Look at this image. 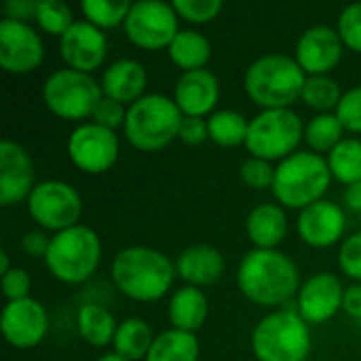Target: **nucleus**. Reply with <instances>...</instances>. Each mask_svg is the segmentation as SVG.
<instances>
[{
	"instance_id": "f257e3e1",
	"label": "nucleus",
	"mask_w": 361,
	"mask_h": 361,
	"mask_svg": "<svg viewBox=\"0 0 361 361\" xmlns=\"http://www.w3.org/2000/svg\"><path fill=\"white\" fill-rule=\"evenodd\" d=\"M241 294L267 309H281L300 290V273L296 262L279 250H252L243 256L237 271Z\"/></svg>"
},
{
	"instance_id": "f03ea898",
	"label": "nucleus",
	"mask_w": 361,
	"mask_h": 361,
	"mask_svg": "<svg viewBox=\"0 0 361 361\" xmlns=\"http://www.w3.org/2000/svg\"><path fill=\"white\" fill-rule=\"evenodd\" d=\"M110 277L123 296L135 302H157L169 292L178 273L176 262L161 250L129 245L112 258Z\"/></svg>"
},
{
	"instance_id": "7ed1b4c3",
	"label": "nucleus",
	"mask_w": 361,
	"mask_h": 361,
	"mask_svg": "<svg viewBox=\"0 0 361 361\" xmlns=\"http://www.w3.org/2000/svg\"><path fill=\"white\" fill-rule=\"evenodd\" d=\"M307 74L298 61L283 53L262 55L243 74V89L250 102L262 110L290 108L300 99Z\"/></svg>"
},
{
	"instance_id": "20e7f679",
	"label": "nucleus",
	"mask_w": 361,
	"mask_h": 361,
	"mask_svg": "<svg viewBox=\"0 0 361 361\" xmlns=\"http://www.w3.org/2000/svg\"><path fill=\"white\" fill-rule=\"evenodd\" d=\"M332 180L328 161L322 154L298 150L277 165L275 184L271 190L281 207L302 212L324 199Z\"/></svg>"
},
{
	"instance_id": "39448f33",
	"label": "nucleus",
	"mask_w": 361,
	"mask_h": 361,
	"mask_svg": "<svg viewBox=\"0 0 361 361\" xmlns=\"http://www.w3.org/2000/svg\"><path fill=\"white\" fill-rule=\"evenodd\" d=\"M184 114L173 97L163 93H146L127 108L123 133L140 152H157L178 140Z\"/></svg>"
},
{
	"instance_id": "423d86ee",
	"label": "nucleus",
	"mask_w": 361,
	"mask_h": 361,
	"mask_svg": "<svg viewBox=\"0 0 361 361\" xmlns=\"http://www.w3.org/2000/svg\"><path fill=\"white\" fill-rule=\"evenodd\" d=\"M102 254L104 247L99 235L85 224H76L68 231L51 235L44 264L57 281L80 286L95 275Z\"/></svg>"
},
{
	"instance_id": "0eeeda50",
	"label": "nucleus",
	"mask_w": 361,
	"mask_h": 361,
	"mask_svg": "<svg viewBox=\"0 0 361 361\" xmlns=\"http://www.w3.org/2000/svg\"><path fill=\"white\" fill-rule=\"evenodd\" d=\"M311 345V326L296 309L271 311L252 332V351L258 361H307Z\"/></svg>"
},
{
	"instance_id": "6e6552de",
	"label": "nucleus",
	"mask_w": 361,
	"mask_h": 361,
	"mask_svg": "<svg viewBox=\"0 0 361 361\" xmlns=\"http://www.w3.org/2000/svg\"><path fill=\"white\" fill-rule=\"evenodd\" d=\"M102 97V85L91 74L72 68L51 72L42 85V102L47 110L61 121H72L78 125L91 118Z\"/></svg>"
},
{
	"instance_id": "1a4fd4ad",
	"label": "nucleus",
	"mask_w": 361,
	"mask_h": 361,
	"mask_svg": "<svg viewBox=\"0 0 361 361\" xmlns=\"http://www.w3.org/2000/svg\"><path fill=\"white\" fill-rule=\"evenodd\" d=\"M305 140V123L292 108L281 110H260L250 121V131L245 148L250 157L264 161H283L298 152Z\"/></svg>"
},
{
	"instance_id": "9d476101",
	"label": "nucleus",
	"mask_w": 361,
	"mask_h": 361,
	"mask_svg": "<svg viewBox=\"0 0 361 361\" xmlns=\"http://www.w3.org/2000/svg\"><path fill=\"white\" fill-rule=\"evenodd\" d=\"M25 207L30 218L53 235L80 224L82 218V199L78 190L63 180L38 182L27 197Z\"/></svg>"
},
{
	"instance_id": "9b49d317",
	"label": "nucleus",
	"mask_w": 361,
	"mask_h": 361,
	"mask_svg": "<svg viewBox=\"0 0 361 361\" xmlns=\"http://www.w3.org/2000/svg\"><path fill=\"white\" fill-rule=\"evenodd\" d=\"M178 13L171 4L161 0H140L131 4L125 19V36L131 44L144 51L169 49L173 38L180 34Z\"/></svg>"
},
{
	"instance_id": "f8f14e48",
	"label": "nucleus",
	"mask_w": 361,
	"mask_h": 361,
	"mask_svg": "<svg viewBox=\"0 0 361 361\" xmlns=\"http://www.w3.org/2000/svg\"><path fill=\"white\" fill-rule=\"evenodd\" d=\"M118 152L121 146L116 131L91 121L74 127L68 137V157L72 165L87 176H99L112 169V165L118 161Z\"/></svg>"
},
{
	"instance_id": "ddd939ff",
	"label": "nucleus",
	"mask_w": 361,
	"mask_h": 361,
	"mask_svg": "<svg viewBox=\"0 0 361 361\" xmlns=\"http://www.w3.org/2000/svg\"><path fill=\"white\" fill-rule=\"evenodd\" d=\"M44 59L40 34L30 25L13 19L0 21V68L8 74H30Z\"/></svg>"
},
{
	"instance_id": "4468645a",
	"label": "nucleus",
	"mask_w": 361,
	"mask_h": 361,
	"mask_svg": "<svg viewBox=\"0 0 361 361\" xmlns=\"http://www.w3.org/2000/svg\"><path fill=\"white\" fill-rule=\"evenodd\" d=\"M0 328L4 341L15 349L38 347L49 332V313L36 298H23L6 302L0 315Z\"/></svg>"
},
{
	"instance_id": "2eb2a0df",
	"label": "nucleus",
	"mask_w": 361,
	"mask_h": 361,
	"mask_svg": "<svg viewBox=\"0 0 361 361\" xmlns=\"http://www.w3.org/2000/svg\"><path fill=\"white\" fill-rule=\"evenodd\" d=\"M343 53L345 44L334 27L311 25L298 36L294 59L307 76H330L338 68Z\"/></svg>"
},
{
	"instance_id": "dca6fc26",
	"label": "nucleus",
	"mask_w": 361,
	"mask_h": 361,
	"mask_svg": "<svg viewBox=\"0 0 361 361\" xmlns=\"http://www.w3.org/2000/svg\"><path fill=\"white\" fill-rule=\"evenodd\" d=\"M59 55L66 68L93 74L99 70L108 57V38L106 34L89 21H76L59 38Z\"/></svg>"
},
{
	"instance_id": "f3484780",
	"label": "nucleus",
	"mask_w": 361,
	"mask_h": 361,
	"mask_svg": "<svg viewBox=\"0 0 361 361\" xmlns=\"http://www.w3.org/2000/svg\"><path fill=\"white\" fill-rule=\"evenodd\" d=\"M343 298L345 286L341 279L332 273H317L300 286L296 311L309 326H319L343 311Z\"/></svg>"
},
{
	"instance_id": "a211bd4d",
	"label": "nucleus",
	"mask_w": 361,
	"mask_h": 361,
	"mask_svg": "<svg viewBox=\"0 0 361 361\" xmlns=\"http://www.w3.org/2000/svg\"><path fill=\"white\" fill-rule=\"evenodd\" d=\"M36 186V171L30 152L13 140L0 142V205L11 207L27 201Z\"/></svg>"
},
{
	"instance_id": "6ab92c4d",
	"label": "nucleus",
	"mask_w": 361,
	"mask_h": 361,
	"mask_svg": "<svg viewBox=\"0 0 361 361\" xmlns=\"http://www.w3.org/2000/svg\"><path fill=\"white\" fill-rule=\"evenodd\" d=\"M296 231L302 243L315 250L336 245L347 231V216L334 201L322 199L298 214Z\"/></svg>"
},
{
	"instance_id": "aec40b11",
	"label": "nucleus",
	"mask_w": 361,
	"mask_h": 361,
	"mask_svg": "<svg viewBox=\"0 0 361 361\" xmlns=\"http://www.w3.org/2000/svg\"><path fill=\"white\" fill-rule=\"evenodd\" d=\"M220 99V80L207 68L182 72L173 87V102L184 116H212Z\"/></svg>"
},
{
	"instance_id": "412c9836",
	"label": "nucleus",
	"mask_w": 361,
	"mask_h": 361,
	"mask_svg": "<svg viewBox=\"0 0 361 361\" xmlns=\"http://www.w3.org/2000/svg\"><path fill=\"white\" fill-rule=\"evenodd\" d=\"M102 91L106 97L121 102L123 106H131L137 99H142L146 93V85H148V74L146 68L129 57L116 59L112 61L104 74H102Z\"/></svg>"
},
{
	"instance_id": "4be33fe9",
	"label": "nucleus",
	"mask_w": 361,
	"mask_h": 361,
	"mask_svg": "<svg viewBox=\"0 0 361 361\" xmlns=\"http://www.w3.org/2000/svg\"><path fill=\"white\" fill-rule=\"evenodd\" d=\"M178 277L192 288H205L216 283L224 275V256L220 250L197 243L180 252L176 260Z\"/></svg>"
},
{
	"instance_id": "5701e85b",
	"label": "nucleus",
	"mask_w": 361,
	"mask_h": 361,
	"mask_svg": "<svg viewBox=\"0 0 361 361\" xmlns=\"http://www.w3.org/2000/svg\"><path fill=\"white\" fill-rule=\"evenodd\" d=\"M245 233L254 250H277L288 235V214L279 203L256 205L245 218Z\"/></svg>"
},
{
	"instance_id": "b1692460",
	"label": "nucleus",
	"mask_w": 361,
	"mask_h": 361,
	"mask_svg": "<svg viewBox=\"0 0 361 361\" xmlns=\"http://www.w3.org/2000/svg\"><path fill=\"white\" fill-rule=\"evenodd\" d=\"M209 313L207 296L201 288L184 286L178 288L167 305V315L171 322V328L197 334V330L203 328L205 319Z\"/></svg>"
},
{
	"instance_id": "393cba45",
	"label": "nucleus",
	"mask_w": 361,
	"mask_h": 361,
	"mask_svg": "<svg viewBox=\"0 0 361 361\" xmlns=\"http://www.w3.org/2000/svg\"><path fill=\"white\" fill-rule=\"evenodd\" d=\"M76 330H78V336L87 345L104 349L112 345L118 324L114 315L110 313V309L97 302H87L76 313Z\"/></svg>"
},
{
	"instance_id": "a878e982",
	"label": "nucleus",
	"mask_w": 361,
	"mask_h": 361,
	"mask_svg": "<svg viewBox=\"0 0 361 361\" xmlns=\"http://www.w3.org/2000/svg\"><path fill=\"white\" fill-rule=\"evenodd\" d=\"M201 343L197 334L169 328L157 334L144 361H199Z\"/></svg>"
},
{
	"instance_id": "bb28decb",
	"label": "nucleus",
	"mask_w": 361,
	"mask_h": 361,
	"mask_svg": "<svg viewBox=\"0 0 361 361\" xmlns=\"http://www.w3.org/2000/svg\"><path fill=\"white\" fill-rule=\"evenodd\" d=\"M167 53L176 68H180L182 72H192L203 70L207 66L212 57V44L197 30H180V34L169 44Z\"/></svg>"
},
{
	"instance_id": "cd10ccee",
	"label": "nucleus",
	"mask_w": 361,
	"mask_h": 361,
	"mask_svg": "<svg viewBox=\"0 0 361 361\" xmlns=\"http://www.w3.org/2000/svg\"><path fill=\"white\" fill-rule=\"evenodd\" d=\"M154 338L157 336L152 334V328L148 326V322L140 317H127L118 324V330L112 341V349L116 355L125 360L142 361L146 360Z\"/></svg>"
},
{
	"instance_id": "c85d7f7f",
	"label": "nucleus",
	"mask_w": 361,
	"mask_h": 361,
	"mask_svg": "<svg viewBox=\"0 0 361 361\" xmlns=\"http://www.w3.org/2000/svg\"><path fill=\"white\" fill-rule=\"evenodd\" d=\"M345 133H347V129L343 127L336 112L315 114L305 125V142H307L309 150L315 154H322V152L330 154L345 140Z\"/></svg>"
},
{
	"instance_id": "c756f323",
	"label": "nucleus",
	"mask_w": 361,
	"mask_h": 361,
	"mask_svg": "<svg viewBox=\"0 0 361 361\" xmlns=\"http://www.w3.org/2000/svg\"><path fill=\"white\" fill-rule=\"evenodd\" d=\"M207 127H209V140L216 146L235 148L245 144L250 121L237 110H216L212 116H207Z\"/></svg>"
},
{
	"instance_id": "7c9ffc66",
	"label": "nucleus",
	"mask_w": 361,
	"mask_h": 361,
	"mask_svg": "<svg viewBox=\"0 0 361 361\" xmlns=\"http://www.w3.org/2000/svg\"><path fill=\"white\" fill-rule=\"evenodd\" d=\"M328 167L332 171V178L338 180L345 186L361 182V140L357 137H345L330 154H328Z\"/></svg>"
},
{
	"instance_id": "2f4dec72",
	"label": "nucleus",
	"mask_w": 361,
	"mask_h": 361,
	"mask_svg": "<svg viewBox=\"0 0 361 361\" xmlns=\"http://www.w3.org/2000/svg\"><path fill=\"white\" fill-rule=\"evenodd\" d=\"M345 91L332 76H307V82L302 87L300 99L311 108L317 110V114L336 112Z\"/></svg>"
},
{
	"instance_id": "473e14b6",
	"label": "nucleus",
	"mask_w": 361,
	"mask_h": 361,
	"mask_svg": "<svg viewBox=\"0 0 361 361\" xmlns=\"http://www.w3.org/2000/svg\"><path fill=\"white\" fill-rule=\"evenodd\" d=\"M80 11L85 15V21L93 23L95 27L114 30L118 25H125V19L131 11V2L125 0H82Z\"/></svg>"
},
{
	"instance_id": "72a5a7b5",
	"label": "nucleus",
	"mask_w": 361,
	"mask_h": 361,
	"mask_svg": "<svg viewBox=\"0 0 361 361\" xmlns=\"http://www.w3.org/2000/svg\"><path fill=\"white\" fill-rule=\"evenodd\" d=\"M74 23H76L74 13H72V8L66 2H59V0H38L36 25L44 34L61 38Z\"/></svg>"
},
{
	"instance_id": "f704fd0d",
	"label": "nucleus",
	"mask_w": 361,
	"mask_h": 361,
	"mask_svg": "<svg viewBox=\"0 0 361 361\" xmlns=\"http://www.w3.org/2000/svg\"><path fill=\"white\" fill-rule=\"evenodd\" d=\"M171 6L176 8L180 19L195 25H203L214 21L222 13L224 4L220 0H176L171 2Z\"/></svg>"
},
{
	"instance_id": "c9c22d12",
	"label": "nucleus",
	"mask_w": 361,
	"mask_h": 361,
	"mask_svg": "<svg viewBox=\"0 0 361 361\" xmlns=\"http://www.w3.org/2000/svg\"><path fill=\"white\" fill-rule=\"evenodd\" d=\"M275 171H277V165H273L271 161L250 157L243 161L239 173H241V180L245 186H250L254 190H269L275 184Z\"/></svg>"
},
{
	"instance_id": "e433bc0d",
	"label": "nucleus",
	"mask_w": 361,
	"mask_h": 361,
	"mask_svg": "<svg viewBox=\"0 0 361 361\" xmlns=\"http://www.w3.org/2000/svg\"><path fill=\"white\" fill-rule=\"evenodd\" d=\"M345 49L355 51L361 55V2L349 4L343 8L336 27Z\"/></svg>"
},
{
	"instance_id": "4c0bfd02",
	"label": "nucleus",
	"mask_w": 361,
	"mask_h": 361,
	"mask_svg": "<svg viewBox=\"0 0 361 361\" xmlns=\"http://www.w3.org/2000/svg\"><path fill=\"white\" fill-rule=\"evenodd\" d=\"M338 267L353 283H361V233L343 239L338 247Z\"/></svg>"
},
{
	"instance_id": "58836bf2",
	"label": "nucleus",
	"mask_w": 361,
	"mask_h": 361,
	"mask_svg": "<svg viewBox=\"0 0 361 361\" xmlns=\"http://www.w3.org/2000/svg\"><path fill=\"white\" fill-rule=\"evenodd\" d=\"M336 116L349 133H361V85L345 91L336 108Z\"/></svg>"
},
{
	"instance_id": "ea45409f",
	"label": "nucleus",
	"mask_w": 361,
	"mask_h": 361,
	"mask_svg": "<svg viewBox=\"0 0 361 361\" xmlns=\"http://www.w3.org/2000/svg\"><path fill=\"white\" fill-rule=\"evenodd\" d=\"M125 121H127V106H123L121 102L116 99H110V97H102L99 104L95 106L93 114H91V123L95 125H102L110 131H116L118 127H125Z\"/></svg>"
},
{
	"instance_id": "a19ab883",
	"label": "nucleus",
	"mask_w": 361,
	"mask_h": 361,
	"mask_svg": "<svg viewBox=\"0 0 361 361\" xmlns=\"http://www.w3.org/2000/svg\"><path fill=\"white\" fill-rule=\"evenodd\" d=\"M0 288H2V294L6 298V302L23 300V298H30L32 277H30L27 271L15 267V269H11L8 273H4L0 277Z\"/></svg>"
},
{
	"instance_id": "79ce46f5",
	"label": "nucleus",
	"mask_w": 361,
	"mask_h": 361,
	"mask_svg": "<svg viewBox=\"0 0 361 361\" xmlns=\"http://www.w3.org/2000/svg\"><path fill=\"white\" fill-rule=\"evenodd\" d=\"M178 140L188 144V146H199L205 140H209L207 118H203V116H184L182 125H180Z\"/></svg>"
},
{
	"instance_id": "37998d69",
	"label": "nucleus",
	"mask_w": 361,
	"mask_h": 361,
	"mask_svg": "<svg viewBox=\"0 0 361 361\" xmlns=\"http://www.w3.org/2000/svg\"><path fill=\"white\" fill-rule=\"evenodd\" d=\"M36 13H38V0H8L4 4V15L6 19L13 21H21V23L36 21Z\"/></svg>"
},
{
	"instance_id": "c03bdc74",
	"label": "nucleus",
	"mask_w": 361,
	"mask_h": 361,
	"mask_svg": "<svg viewBox=\"0 0 361 361\" xmlns=\"http://www.w3.org/2000/svg\"><path fill=\"white\" fill-rule=\"evenodd\" d=\"M51 245V237L47 235V231H27L21 237V247L30 258H42L47 256Z\"/></svg>"
},
{
	"instance_id": "a18cd8bd",
	"label": "nucleus",
	"mask_w": 361,
	"mask_h": 361,
	"mask_svg": "<svg viewBox=\"0 0 361 361\" xmlns=\"http://www.w3.org/2000/svg\"><path fill=\"white\" fill-rule=\"evenodd\" d=\"M343 311L351 319H361V283H351L349 288H345Z\"/></svg>"
},
{
	"instance_id": "49530a36",
	"label": "nucleus",
	"mask_w": 361,
	"mask_h": 361,
	"mask_svg": "<svg viewBox=\"0 0 361 361\" xmlns=\"http://www.w3.org/2000/svg\"><path fill=\"white\" fill-rule=\"evenodd\" d=\"M345 205L351 212L361 214V182L347 186V190H345Z\"/></svg>"
},
{
	"instance_id": "de8ad7c7",
	"label": "nucleus",
	"mask_w": 361,
	"mask_h": 361,
	"mask_svg": "<svg viewBox=\"0 0 361 361\" xmlns=\"http://www.w3.org/2000/svg\"><path fill=\"white\" fill-rule=\"evenodd\" d=\"M11 271V262H8V254L2 250L0 252V277L4 275V273H8Z\"/></svg>"
},
{
	"instance_id": "09e8293b",
	"label": "nucleus",
	"mask_w": 361,
	"mask_h": 361,
	"mask_svg": "<svg viewBox=\"0 0 361 361\" xmlns=\"http://www.w3.org/2000/svg\"><path fill=\"white\" fill-rule=\"evenodd\" d=\"M95 361H129V360H125V357H121V355H116V353L112 351V353H106V355H102L99 360H95Z\"/></svg>"
}]
</instances>
